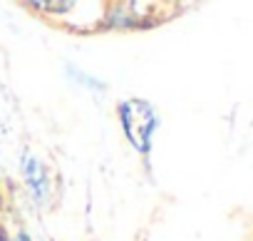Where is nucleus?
I'll return each mask as SVG.
<instances>
[{"label":"nucleus","mask_w":253,"mask_h":241,"mask_svg":"<svg viewBox=\"0 0 253 241\" xmlns=\"http://www.w3.org/2000/svg\"><path fill=\"white\" fill-rule=\"evenodd\" d=\"M119 119H122V127L126 137H129V142L142 154H147L152 147V135L157 130V114L152 104L144 99H126L119 104Z\"/></svg>","instance_id":"nucleus-1"}]
</instances>
